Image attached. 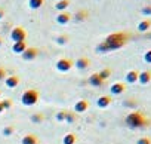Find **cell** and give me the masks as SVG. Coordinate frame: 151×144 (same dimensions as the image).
<instances>
[{
	"label": "cell",
	"mask_w": 151,
	"mask_h": 144,
	"mask_svg": "<svg viewBox=\"0 0 151 144\" xmlns=\"http://www.w3.org/2000/svg\"><path fill=\"white\" fill-rule=\"evenodd\" d=\"M21 144H39V138L36 134H25L21 140Z\"/></svg>",
	"instance_id": "5bb4252c"
},
{
	"label": "cell",
	"mask_w": 151,
	"mask_h": 144,
	"mask_svg": "<svg viewBox=\"0 0 151 144\" xmlns=\"http://www.w3.org/2000/svg\"><path fill=\"white\" fill-rule=\"evenodd\" d=\"M3 17H5V9H3L2 6H0V20H2Z\"/></svg>",
	"instance_id": "e575fe53"
},
{
	"label": "cell",
	"mask_w": 151,
	"mask_h": 144,
	"mask_svg": "<svg viewBox=\"0 0 151 144\" xmlns=\"http://www.w3.org/2000/svg\"><path fill=\"white\" fill-rule=\"evenodd\" d=\"M43 119H45V114L43 113H34V114H31V122H34V123H42Z\"/></svg>",
	"instance_id": "d4e9b609"
},
{
	"label": "cell",
	"mask_w": 151,
	"mask_h": 144,
	"mask_svg": "<svg viewBox=\"0 0 151 144\" xmlns=\"http://www.w3.org/2000/svg\"><path fill=\"white\" fill-rule=\"evenodd\" d=\"M124 122H126V125H127L130 129L147 128V126L151 123V120H150L148 117H145L141 111H132V113H129V114L126 116Z\"/></svg>",
	"instance_id": "7a4b0ae2"
},
{
	"label": "cell",
	"mask_w": 151,
	"mask_h": 144,
	"mask_svg": "<svg viewBox=\"0 0 151 144\" xmlns=\"http://www.w3.org/2000/svg\"><path fill=\"white\" fill-rule=\"evenodd\" d=\"M111 103H113V98H111L110 95H101V97L96 100V106H98L99 109H107Z\"/></svg>",
	"instance_id": "30bf717a"
},
{
	"label": "cell",
	"mask_w": 151,
	"mask_h": 144,
	"mask_svg": "<svg viewBox=\"0 0 151 144\" xmlns=\"http://www.w3.org/2000/svg\"><path fill=\"white\" fill-rule=\"evenodd\" d=\"M14 132H15V126H12V125L5 126V129H3V135H5V137H9V135H12Z\"/></svg>",
	"instance_id": "4316f807"
},
{
	"label": "cell",
	"mask_w": 151,
	"mask_h": 144,
	"mask_svg": "<svg viewBox=\"0 0 151 144\" xmlns=\"http://www.w3.org/2000/svg\"><path fill=\"white\" fill-rule=\"evenodd\" d=\"M65 116H67V110H61L56 113V120L58 122H64L65 120Z\"/></svg>",
	"instance_id": "f1b7e54d"
},
{
	"label": "cell",
	"mask_w": 151,
	"mask_h": 144,
	"mask_svg": "<svg viewBox=\"0 0 151 144\" xmlns=\"http://www.w3.org/2000/svg\"><path fill=\"white\" fill-rule=\"evenodd\" d=\"M25 39H27V31H25L24 27L15 25V27L11 30V40H12L14 43H17V42H25Z\"/></svg>",
	"instance_id": "277c9868"
},
{
	"label": "cell",
	"mask_w": 151,
	"mask_h": 144,
	"mask_svg": "<svg viewBox=\"0 0 151 144\" xmlns=\"http://www.w3.org/2000/svg\"><path fill=\"white\" fill-rule=\"evenodd\" d=\"M88 82H89L92 86H96V88H98V86H102V85L105 83V82L99 77V75H98V73H93L92 76H89V80H88Z\"/></svg>",
	"instance_id": "e0dca14e"
},
{
	"label": "cell",
	"mask_w": 151,
	"mask_h": 144,
	"mask_svg": "<svg viewBox=\"0 0 151 144\" xmlns=\"http://www.w3.org/2000/svg\"><path fill=\"white\" fill-rule=\"evenodd\" d=\"M73 18L77 21V22H83V21H86L88 18H89V12L86 11V9H82V11H77L74 15H73Z\"/></svg>",
	"instance_id": "2e32d148"
},
{
	"label": "cell",
	"mask_w": 151,
	"mask_h": 144,
	"mask_svg": "<svg viewBox=\"0 0 151 144\" xmlns=\"http://www.w3.org/2000/svg\"><path fill=\"white\" fill-rule=\"evenodd\" d=\"M19 82H21V79H19V76H17V75L8 76V77L5 79V83H6L8 88H17V86L19 85Z\"/></svg>",
	"instance_id": "4fadbf2b"
},
{
	"label": "cell",
	"mask_w": 151,
	"mask_h": 144,
	"mask_svg": "<svg viewBox=\"0 0 151 144\" xmlns=\"http://www.w3.org/2000/svg\"><path fill=\"white\" fill-rule=\"evenodd\" d=\"M73 67H74V61L70 59V58H59L55 64V68L58 71H61V73H67V71H70Z\"/></svg>",
	"instance_id": "5b68a950"
},
{
	"label": "cell",
	"mask_w": 151,
	"mask_h": 144,
	"mask_svg": "<svg viewBox=\"0 0 151 144\" xmlns=\"http://www.w3.org/2000/svg\"><path fill=\"white\" fill-rule=\"evenodd\" d=\"M136 144H151V138L150 137H141L136 141Z\"/></svg>",
	"instance_id": "4dcf8cb0"
},
{
	"label": "cell",
	"mask_w": 151,
	"mask_h": 144,
	"mask_svg": "<svg viewBox=\"0 0 151 144\" xmlns=\"http://www.w3.org/2000/svg\"><path fill=\"white\" fill-rule=\"evenodd\" d=\"M2 45H3V39H2V37H0V46H2Z\"/></svg>",
	"instance_id": "8d00e7d4"
},
{
	"label": "cell",
	"mask_w": 151,
	"mask_h": 144,
	"mask_svg": "<svg viewBox=\"0 0 151 144\" xmlns=\"http://www.w3.org/2000/svg\"><path fill=\"white\" fill-rule=\"evenodd\" d=\"M5 111V109H3V104H2V101H0V113H3Z\"/></svg>",
	"instance_id": "d590c367"
},
{
	"label": "cell",
	"mask_w": 151,
	"mask_h": 144,
	"mask_svg": "<svg viewBox=\"0 0 151 144\" xmlns=\"http://www.w3.org/2000/svg\"><path fill=\"white\" fill-rule=\"evenodd\" d=\"M89 65H91V59L88 58V56H80L77 61L74 62V67H77L79 70H86V68H89Z\"/></svg>",
	"instance_id": "ba28073f"
},
{
	"label": "cell",
	"mask_w": 151,
	"mask_h": 144,
	"mask_svg": "<svg viewBox=\"0 0 151 144\" xmlns=\"http://www.w3.org/2000/svg\"><path fill=\"white\" fill-rule=\"evenodd\" d=\"M89 109V101L88 100H79L74 104V111L76 113H83Z\"/></svg>",
	"instance_id": "8fae6325"
},
{
	"label": "cell",
	"mask_w": 151,
	"mask_h": 144,
	"mask_svg": "<svg viewBox=\"0 0 151 144\" xmlns=\"http://www.w3.org/2000/svg\"><path fill=\"white\" fill-rule=\"evenodd\" d=\"M76 141H77V137H76V134L70 132V134H67V135L64 137L62 144H76Z\"/></svg>",
	"instance_id": "44dd1931"
},
{
	"label": "cell",
	"mask_w": 151,
	"mask_h": 144,
	"mask_svg": "<svg viewBox=\"0 0 151 144\" xmlns=\"http://www.w3.org/2000/svg\"><path fill=\"white\" fill-rule=\"evenodd\" d=\"M141 14H142L144 17H151V5L144 6V8L141 9Z\"/></svg>",
	"instance_id": "f546056e"
},
{
	"label": "cell",
	"mask_w": 151,
	"mask_h": 144,
	"mask_svg": "<svg viewBox=\"0 0 151 144\" xmlns=\"http://www.w3.org/2000/svg\"><path fill=\"white\" fill-rule=\"evenodd\" d=\"M27 48H28V46H27V42H17V43H14L12 51H14L15 54H22Z\"/></svg>",
	"instance_id": "d6986e66"
},
{
	"label": "cell",
	"mask_w": 151,
	"mask_h": 144,
	"mask_svg": "<svg viewBox=\"0 0 151 144\" xmlns=\"http://www.w3.org/2000/svg\"><path fill=\"white\" fill-rule=\"evenodd\" d=\"M0 95H2V92H0Z\"/></svg>",
	"instance_id": "74e56055"
},
{
	"label": "cell",
	"mask_w": 151,
	"mask_h": 144,
	"mask_svg": "<svg viewBox=\"0 0 151 144\" xmlns=\"http://www.w3.org/2000/svg\"><path fill=\"white\" fill-rule=\"evenodd\" d=\"M144 61L148 62V64H151V49H148V51L144 54Z\"/></svg>",
	"instance_id": "1f68e13d"
},
{
	"label": "cell",
	"mask_w": 151,
	"mask_h": 144,
	"mask_svg": "<svg viewBox=\"0 0 151 144\" xmlns=\"http://www.w3.org/2000/svg\"><path fill=\"white\" fill-rule=\"evenodd\" d=\"M21 55H22V59H24V61H33V59L37 58L39 49H37V48H30V46H28Z\"/></svg>",
	"instance_id": "8992f818"
},
{
	"label": "cell",
	"mask_w": 151,
	"mask_h": 144,
	"mask_svg": "<svg viewBox=\"0 0 151 144\" xmlns=\"http://www.w3.org/2000/svg\"><path fill=\"white\" fill-rule=\"evenodd\" d=\"M71 20H73V15H71L70 12H67V11L59 12V14L56 15V18H55V21H56L59 25H65V24H68Z\"/></svg>",
	"instance_id": "52a82bcc"
},
{
	"label": "cell",
	"mask_w": 151,
	"mask_h": 144,
	"mask_svg": "<svg viewBox=\"0 0 151 144\" xmlns=\"http://www.w3.org/2000/svg\"><path fill=\"white\" fill-rule=\"evenodd\" d=\"M68 6H70V0H58L56 5H55V9L58 12H64Z\"/></svg>",
	"instance_id": "ffe728a7"
},
{
	"label": "cell",
	"mask_w": 151,
	"mask_h": 144,
	"mask_svg": "<svg viewBox=\"0 0 151 144\" xmlns=\"http://www.w3.org/2000/svg\"><path fill=\"white\" fill-rule=\"evenodd\" d=\"M39 98H40L39 91L34 89V88H30V89H27V91L22 94V97H21V103H22L24 106H27V107H31V106L37 104Z\"/></svg>",
	"instance_id": "3957f363"
},
{
	"label": "cell",
	"mask_w": 151,
	"mask_h": 144,
	"mask_svg": "<svg viewBox=\"0 0 151 144\" xmlns=\"http://www.w3.org/2000/svg\"><path fill=\"white\" fill-rule=\"evenodd\" d=\"M124 106H129V107H136V101L130 98L129 101H124Z\"/></svg>",
	"instance_id": "d6a6232c"
},
{
	"label": "cell",
	"mask_w": 151,
	"mask_h": 144,
	"mask_svg": "<svg viewBox=\"0 0 151 144\" xmlns=\"http://www.w3.org/2000/svg\"><path fill=\"white\" fill-rule=\"evenodd\" d=\"M150 28H151V20L150 18H145L138 24V31H141V33H147Z\"/></svg>",
	"instance_id": "ac0fdd59"
},
{
	"label": "cell",
	"mask_w": 151,
	"mask_h": 144,
	"mask_svg": "<svg viewBox=\"0 0 151 144\" xmlns=\"http://www.w3.org/2000/svg\"><path fill=\"white\" fill-rule=\"evenodd\" d=\"M129 39H130V34L129 33H124V31L113 33V34L107 36L105 40H102L96 46V51L101 52V54H105V52H110V51L120 49V48H123L129 42Z\"/></svg>",
	"instance_id": "6da1fadb"
},
{
	"label": "cell",
	"mask_w": 151,
	"mask_h": 144,
	"mask_svg": "<svg viewBox=\"0 0 151 144\" xmlns=\"http://www.w3.org/2000/svg\"><path fill=\"white\" fill-rule=\"evenodd\" d=\"M76 119H77V116H76V113H73V111H67V116H65V122H68V123H73V122H76Z\"/></svg>",
	"instance_id": "484cf974"
},
{
	"label": "cell",
	"mask_w": 151,
	"mask_h": 144,
	"mask_svg": "<svg viewBox=\"0 0 151 144\" xmlns=\"http://www.w3.org/2000/svg\"><path fill=\"white\" fill-rule=\"evenodd\" d=\"M124 91H126V85L122 83V82H116V83H113L111 88H110V92H111L113 95H120V94H123Z\"/></svg>",
	"instance_id": "9c48e42d"
},
{
	"label": "cell",
	"mask_w": 151,
	"mask_h": 144,
	"mask_svg": "<svg viewBox=\"0 0 151 144\" xmlns=\"http://www.w3.org/2000/svg\"><path fill=\"white\" fill-rule=\"evenodd\" d=\"M98 75H99V77H101V79L105 82V80H107V79L111 76V68H102V70L99 71Z\"/></svg>",
	"instance_id": "cb8c5ba5"
},
{
	"label": "cell",
	"mask_w": 151,
	"mask_h": 144,
	"mask_svg": "<svg viewBox=\"0 0 151 144\" xmlns=\"http://www.w3.org/2000/svg\"><path fill=\"white\" fill-rule=\"evenodd\" d=\"M2 104H3V109L6 110V109H11L14 106V101L11 98H5V100H2Z\"/></svg>",
	"instance_id": "83f0119b"
},
{
	"label": "cell",
	"mask_w": 151,
	"mask_h": 144,
	"mask_svg": "<svg viewBox=\"0 0 151 144\" xmlns=\"http://www.w3.org/2000/svg\"><path fill=\"white\" fill-rule=\"evenodd\" d=\"M3 79H6V70L3 67H0V80H3Z\"/></svg>",
	"instance_id": "836d02e7"
},
{
	"label": "cell",
	"mask_w": 151,
	"mask_h": 144,
	"mask_svg": "<svg viewBox=\"0 0 151 144\" xmlns=\"http://www.w3.org/2000/svg\"><path fill=\"white\" fill-rule=\"evenodd\" d=\"M28 5H30L31 9H40L45 5V0H30Z\"/></svg>",
	"instance_id": "603a6c76"
},
{
	"label": "cell",
	"mask_w": 151,
	"mask_h": 144,
	"mask_svg": "<svg viewBox=\"0 0 151 144\" xmlns=\"http://www.w3.org/2000/svg\"><path fill=\"white\" fill-rule=\"evenodd\" d=\"M138 76H139V71L138 70H130V71H127L126 73V83H136L138 82Z\"/></svg>",
	"instance_id": "9a60e30c"
},
{
	"label": "cell",
	"mask_w": 151,
	"mask_h": 144,
	"mask_svg": "<svg viewBox=\"0 0 151 144\" xmlns=\"http://www.w3.org/2000/svg\"><path fill=\"white\" fill-rule=\"evenodd\" d=\"M68 40H70V36H68V34H59V36L55 39L56 45H59V46H62V45H67V43H68Z\"/></svg>",
	"instance_id": "7402d4cb"
},
{
	"label": "cell",
	"mask_w": 151,
	"mask_h": 144,
	"mask_svg": "<svg viewBox=\"0 0 151 144\" xmlns=\"http://www.w3.org/2000/svg\"><path fill=\"white\" fill-rule=\"evenodd\" d=\"M138 82L141 85H148L151 82V70H145V71H141L139 76H138Z\"/></svg>",
	"instance_id": "7c38bea8"
}]
</instances>
